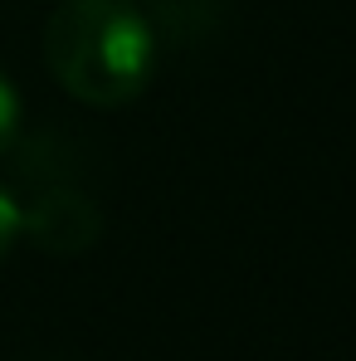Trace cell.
<instances>
[{"label":"cell","mask_w":356,"mask_h":361,"mask_svg":"<svg viewBox=\"0 0 356 361\" xmlns=\"http://www.w3.org/2000/svg\"><path fill=\"white\" fill-rule=\"evenodd\" d=\"M44 63L68 98L127 108L156 73V30L132 0H59L44 20Z\"/></svg>","instance_id":"1"},{"label":"cell","mask_w":356,"mask_h":361,"mask_svg":"<svg viewBox=\"0 0 356 361\" xmlns=\"http://www.w3.org/2000/svg\"><path fill=\"white\" fill-rule=\"evenodd\" d=\"M98 235H103V215H98V205H93L83 190H73V185L39 190L35 205L20 210V240H30L35 249H44V254H59V259L93 249Z\"/></svg>","instance_id":"2"},{"label":"cell","mask_w":356,"mask_h":361,"mask_svg":"<svg viewBox=\"0 0 356 361\" xmlns=\"http://www.w3.org/2000/svg\"><path fill=\"white\" fill-rule=\"evenodd\" d=\"M20 127H25V103H20V88L10 83V73L0 68V157L20 142Z\"/></svg>","instance_id":"3"},{"label":"cell","mask_w":356,"mask_h":361,"mask_svg":"<svg viewBox=\"0 0 356 361\" xmlns=\"http://www.w3.org/2000/svg\"><path fill=\"white\" fill-rule=\"evenodd\" d=\"M20 240V200L0 185V264L10 259V249Z\"/></svg>","instance_id":"4"}]
</instances>
